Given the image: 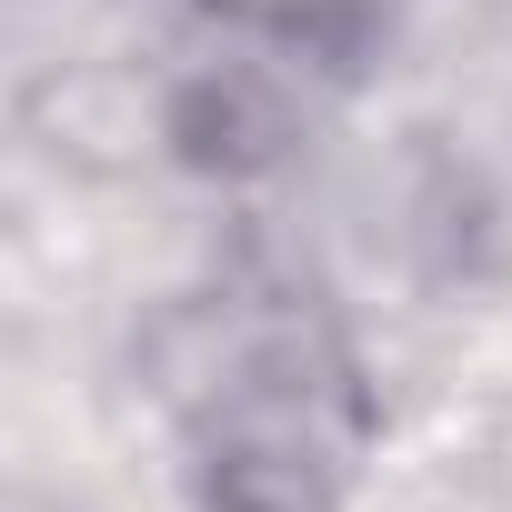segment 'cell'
<instances>
[{
	"label": "cell",
	"instance_id": "1",
	"mask_svg": "<svg viewBox=\"0 0 512 512\" xmlns=\"http://www.w3.org/2000/svg\"><path fill=\"white\" fill-rule=\"evenodd\" d=\"M191 11L231 41H262V51H302V61H352L392 31L402 0H191Z\"/></svg>",
	"mask_w": 512,
	"mask_h": 512
}]
</instances>
